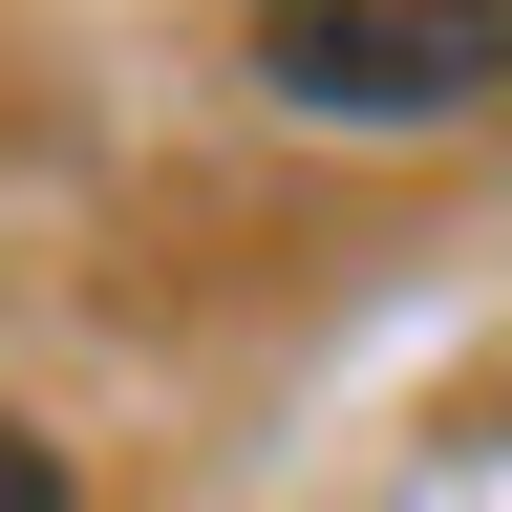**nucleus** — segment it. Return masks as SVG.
<instances>
[{"label":"nucleus","mask_w":512,"mask_h":512,"mask_svg":"<svg viewBox=\"0 0 512 512\" xmlns=\"http://www.w3.org/2000/svg\"><path fill=\"white\" fill-rule=\"evenodd\" d=\"M256 86L299 128H470L512 86V0H278Z\"/></svg>","instance_id":"f257e3e1"},{"label":"nucleus","mask_w":512,"mask_h":512,"mask_svg":"<svg viewBox=\"0 0 512 512\" xmlns=\"http://www.w3.org/2000/svg\"><path fill=\"white\" fill-rule=\"evenodd\" d=\"M0 512H86V491H64V448H43L22 406H0Z\"/></svg>","instance_id":"f03ea898"}]
</instances>
